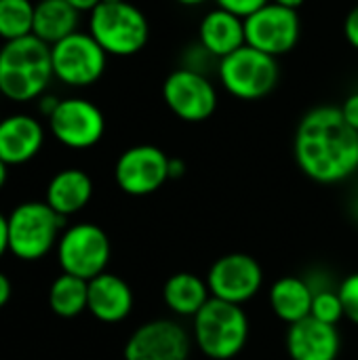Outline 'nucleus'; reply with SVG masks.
I'll return each instance as SVG.
<instances>
[{
	"instance_id": "423d86ee",
	"label": "nucleus",
	"mask_w": 358,
	"mask_h": 360,
	"mask_svg": "<svg viewBox=\"0 0 358 360\" xmlns=\"http://www.w3.org/2000/svg\"><path fill=\"white\" fill-rule=\"evenodd\" d=\"M219 80L224 89L243 101H257L270 95L279 82L276 57L249 44L219 59Z\"/></svg>"
},
{
	"instance_id": "c756f323",
	"label": "nucleus",
	"mask_w": 358,
	"mask_h": 360,
	"mask_svg": "<svg viewBox=\"0 0 358 360\" xmlns=\"http://www.w3.org/2000/svg\"><path fill=\"white\" fill-rule=\"evenodd\" d=\"M59 97H55V95H51V93H44L40 99H38V112L44 116V118H49L53 112H55V108L59 105Z\"/></svg>"
},
{
	"instance_id": "5701e85b",
	"label": "nucleus",
	"mask_w": 358,
	"mask_h": 360,
	"mask_svg": "<svg viewBox=\"0 0 358 360\" xmlns=\"http://www.w3.org/2000/svg\"><path fill=\"white\" fill-rule=\"evenodd\" d=\"M49 306L61 319H76L89 308V281L61 272L49 289Z\"/></svg>"
},
{
	"instance_id": "39448f33",
	"label": "nucleus",
	"mask_w": 358,
	"mask_h": 360,
	"mask_svg": "<svg viewBox=\"0 0 358 360\" xmlns=\"http://www.w3.org/2000/svg\"><path fill=\"white\" fill-rule=\"evenodd\" d=\"M63 219L44 200L17 205L8 215V251L23 262H38L57 247Z\"/></svg>"
},
{
	"instance_id": "f3484780",
	"label": "nucleus",
	"mask_w": 358,
	"mask_h": 360,
	"mask_svg": "<svg viewBox=\"0 0 358 360\" xmlns=\"http://www.w3.org/2000/svg\"><path fill=\"white\" fill-rule=\"evenodd\" d=\"M101 323H120L133 310V291L120 276L103 272L89 281V308Z\"/></svg>"
},
{
	"instance_id": "4be33fe9",
	"label": "nucleus",
	"mask_w": 358,
	"mask_h": 360,
	"mask_svg": "<svg viewBox=\"0 0 358 360\" xmlns=\"http://www.w3.org/2000/svg\"><path fill=\"white\" fill-rule=\"evenodd\" d=\"M162 300L173 314L194 319L211 300V291L207 287V281H203L200 276L192 272H177L167 278L162 287Z\"/></svg>"
},
{
	"instance_id": "aec40b11",
	"label": "nucleus",
	"mask_w": 358,
	"mask_h": 360,
	"mask_svg": "<svg viewBox=\"0 0 358 360\" xmlns=\"http://www.w3.org/2000/svg\"><path fill=\"white\" fill-rule=\"evenodd\" d=\"M314 291L306 278L300 276H283L270 289V306L272 312L287 325L300 323L310 316Z\"/></svg>"
},
{
	"instance_id": "4c0bfd02",
	"label": "nucleus",
	"mask_w": 358,
	"mask_h": 360,
	"mask_svg": "<svg viewBox=\"0 0 358 360\" xmlns=\"http://www.w3.org/2000/svg\"><path fill=\"white\" fill-rule=\"evenodd\" d=\"M175 2H179V4H184V6H198V4H203V2H207V0H175Z\"/></svg>"
},
{
	"instance_id": "393cba45",
	"label": "nucleus",
	"mask_w": 358,
	"mask_h": 360,
	"mask_svg": "<svg viewBox=\"0 0 358 360\" xmlns=\"http://www.w3.org/2000/svg\"><path fill=\"white\" fill-rule=\"evenodd\" d=\"M310 316L317 321H323L327 325H335L344 319V306L340 300V293L335 289H323L314 293Z\"/></svg>"
},
{
	"instance_id": "b1692460",
	"label": "nucleus",
	"mask_w": 358,
	"mask_h": 360,
	"mask_svg": "<svg viewBox=\"0 0 358 360\" xmlns=\"http://www.w3.org/2000/svg\"><path fill=\"white\" fill-rule=\"evenodd\" d=\"M34 8L36 2L32 0H0V38L8 42L30 36L34 27Z\"/></svg>"
},
{
	"instance_id": "a211bd4d",
	"label": "nucleus",
	"mask_w": 358,
	"mask_h": 360,
	"mask_svg": "<svg viewBox=\"0 0 358 360\" xmlns=\"http://www.w3.org/2000/svg\"><path fill=\"white\" fill-rule=\"evenodd\" d=\"M198 40L211 57L224 59L247 44L245 19L224 8H213L203 17L198 25Z\"/></svg>"
},
{
	"instance_id": "0eeeda50",
	"label": "nucleus",
	"mask_w": 358,
	"mask_h": 360,
	"mask_svg": "<svg viewBox=\"0 0 358 360\" xmlns=\"http://www.w3.org/2000/svg\"><path fill=\"white\" fill-rule=\"evenodd\" d=\"M112 255L108 234L89 221L70 226L61 232L57 243V262L61 272L91 281L106 272Z\"/></svg>"
},
{
	"instance_id": "dca6fc26",
	"label": "nucleus",
	"mask_w": 358,
	"mask_h": 360,
	"mask_svg": "<svg viewBox=\"0 0 358 360\" xmlns=\"http://www.w3.org/2000/svg\"><path fill=\"white\" fill-rule=\"evenodd\" d=\"M44 146V127L27 114L0 118V158L8 167H19L38 156Z\"/></svg>"
},
{
	"instance_id": "ddd939ff",
	"label": "nucleus",
	"mask_w": 358,
	"mask_h": 360,
	"mask_svg": "<svg viewBox=\"0 0 358 360\" xmlns=\"http://www.w3.org/2000/svg\"><path fill=\"white\" fill-rule=\"evenodd\" d=\"M114 179L129 196H150L169 181V156L150 143L133 146L118 156Z\"/></svg>"
},
{
	"instance_id": "7ed1b4c3",
	"label": "nucleus",
	"mask_w": 358,
	"mask_h": 360,
	"mask_svg": "<svg viewBox=\"0 0 358 360\" xmlns=\"http://www.w3.org/2000/svg\"><path fill=\"white\" fill-rule=\"evenodd\" d=\"M249 340V319L243 306L211 297L192 319V342L211 360L238 356Z\"/></svg>"
},
{
	"instance_id": "f704fd0d",
	"label": "nucleus",
	"mask_w": 358,
	"mask_h": 360,
	"mask_svg": "<svg viewBox=\"0 0 358 360\" xmlns=\"http://www.w3.org/2000/svg\"><path fill=\"white\" fill-rule=\"evenodd\" d=\"M348 209H350V215H352V219L358 221V188L354 190V194L350 196V205H348Z\"/></svg>"
},
{
	"instance_id": "2f4dec72",
	"label": "nucleus",
	"mask_w": 358,
	"mask_h": 360,
	"mask_svg": "<svg viewBox=\"0 0 358 360\" xmlns=\"http://www.w3.org/2000/svg\"><path fill=\"white\" fill-rule=\"evenodd\" d=\"M186 175V162L181 158H169V179H181Z\"/></svg>"
},
{
	"instance_id": "7c9ffc66",
	"label": "nucleus",
	"mask_w": 358,
	"mask_h": 360,
	"mask_svg": "<svg viewBox=\"0 0 358 360\" xmlns=\"http://www.w3.org/2000/svg\"><path fill=\"white\" fill-rule=\"evenodd\" d=\"M11 293H13V285L8 281V276L4 272H0V310L8 304Z\"/></svg>"
},
{
	"instance_id": "9d476101",
	"label": "nucleus",
	"mask_w": 358,
	"mask_h": 360,
	"mask_svg": "<svg viewBox=\"0 0 358 360\" xmlns=\"http://www.w3.org/2000/svg\"><path fill=\"white\" fill-rule=\"evenodd\" d=\"M51 135L70 150H89L106 133L103 112L89 99L65 97L46 118Z\"/></svg>"
},
{
	"instance_id": "2eb2a0df",
	"label": "nucleus",
	"mask_w": 358,
	"mask_h": 360,
	"mask_svg": "<svg viewBox=\"0 0 358 360\" xmlns=\"http://www.w3.org/2000/svg\"><path fill=\"white\" fill-rule=\"evenodd\" d=\"M285 344L291 360H338L342 350L338 327L312 316L289 325Z\"/></svg>"
},
{
	"instance_id": "c85d7f7f",
	"label": "nucleus",
	"mask_w": 358,
	"mask_h": 360,
	"mask_svg": "<svg viewBox=\"0 0 358 360\" xmlns=\"http://www.w3.org/2000/svg\"><path fill=\"white\" fill-rule=\"evenodd\" d=\"M340 110H342L346 122H348L352 129H357L358 131V91L350 93V95L344 99V103L340 105Z\"/></svg>"
},
{
	"instance_id": "f8f14e48",
	"label": "nucleus",
	"mask_w": 358,
	"mask_h": 360,
	"mask_svg": "<svg viewBox=\"0 0 358 360\" xmlns=\"http://www.w3.org/2000/svg\"><path fill=\"white\" fill-rule=\"evenodd\" d=\"M205 281L211 297L243 306L260 293L264 272L255 257L247 253H228L213 262Z\"/></svg>"
},
{
	"instance_id": "1a4fd4ad",
	"label": "nucleus",
	"mask_w": 358,
	"mask_h": 360,
	"mask_svg": "<svg viewBox=\"0 0 358 360\" xmlns=\"http://www.w3.org/2000/svg\"><path fill=\"white\" fill-rule=\"evenodd\" d=\"M167 108L184 122H203L217 110V91L213 82L192 68L173 70L162 82Z\"/></svg>"
},
{
	"instance_id": "20e7f679",
	"label": "nucleus",
	"mask_w": 358,
	"mask_h": 360,
	"mask_svg": "<svg viewBox=\"0 0 358 360\" xmlns=\"http://www.w3.org/2000/svg\"><path fill=\"white\" fill-rule=\"evenodd\" d=\"M89 34L112 57L137 55L150 38L146 15L131 2H99L89 13Z\"/></svg>"
},
{
	"instance_id": "cd10ccee",
	"label": "nucleus",
	"mask_w": 358,
	"mask_h": 360,
	"mask_svg": "<svg viewBox=\"0 0 358 360\" xmlns=\"http://www.w3.org/2000/svg\"><path fill=\"white\" fill-rule=\"evenodd\" d=\"M344 36L348 44L358 51V4L354 8H350V13L344 19Z\"/></svg>"
},
{
	"instance_id": "a878e982",
	"label": "nucleus",
	"mask_w": 358,
	"mask_h": 360,
	"mask_svg": "<svg viewBox=\"0 0 358 360\" xmlns=\"http://www.w3.org/2000/svg\"><path fill=\"white\" fill-rule=\"evenodd\" d=\"M342 306H344V316L358 325V272L346 276L338 289Z\"/></svg>"
},
{
	"instance_id": "412c9836",
	"label": "nucleus",
	"mask_w": 358,
	"mask_h": 360,
	"mask_svg": "<svg viewBox=\"0 0 358 360\" xmlns=\"http://www.w3.org/2000/svg\"><path fill=\"white\" fill-rule=\"evenodd\" d=\"M80 11H76L65 0H38L34 8L32 34L53 46L55 42L78 32Z\"/></svg>"
},
{
	"instance_id": "f257e3e1",
	"label": "nucleus",
	"mask_w": 358,
	"mask_h": 360,
	"mask_svg": "<svg viewBox=\"0 0 358 360\" xmlns=\"http://www.w3.org/2000/svg\"><path fill=\"white\" fill-rule=\"evenodd\" d=\"M293 154L302 173L312 181L342 184L358 171V131L346 122L340 108H312L295 129Z\"/></svg>"
},
{
	"instance_id": "4468645a",
	"label": "nucleus",
	"mask_w": 358,
	"mask_h": 360,
	"mask_svg": "<svg viewBox=\"0 0 358 360\" xmlns=\"http://www.w3.org/2000/svg\"><path fill=\"white\" fill-rule=\"evenodd\" d=\"M190 333L171 319L148 321L137 327L124 344V360H188L192 352Z\"/></svg>"
},
{
	"instance_id": "bb28decb",
	"label": "nucleus",
	"mask_w": 358,
	"mask_h": 360,
	"mask_svg": "<svg viewBox=\"0 0 358 360\" xmlns=\"http://www.w3.org/2000/svg\"><path fill=\"white\" fill-rule=\"evenodd\" d=\"M270 0H215L217 8H224L241 19H247L249 15H253L255 11H260L262 6H266Z\"/></svg>"
},
{
	"instance_id": "72a5a7b5",
	"label": "nucleus",
	"mask_w": 358,
	"mask_h": 360,
	"mask_svg": "<svg viewBox=\"0 0 358 360\" xmlns=\"http://www.w3.org/2000/svg\"><path fill=\"white\" fill-rule=\"evenodd\" d=\"M68 4H72L76 11H80V13H91L101 0H65Z\"/></svg>"
},
{
	"instance_id": "f03ea898",
	"label": "nucleus",
	"mask_w": 358,
	"mask_h": 360,
	"mask_svg": "<svg viewBox=\"0 0 358 360\" xmlns=\"http://www.w3.org/2000/svg\"><path fill=\"white\" fill-rule=\"evenodd\" d=\"M51 46L34 34L0 46V95L15 103L38 101L51 80Z\"/></svg>"
},
{
	"instance_id": "9b49d317",
	"label": "nucleus",
	"mask_w": 358,
	"mask_h": 360,
	"mask_svg": "<svg viewBox=\"0 0 358 360\" xmlns=\"http://www.w3.org/2000/svg\"><path fill=\"white\" fill-rule=\"evenodd\" d=\"M302 23L295 8L268 2L245 19V40L249 46L272 57L285 55L295 49Z\"/></svg>"
},
{
	"instance_id": "6e6552de",
	"label": "nucleus",
	"mask_w": 358,
	"mask_h": 360,
	"mask_svg": "<svg viewBox=\"0 0 358 360\" xmlns=\"http://www.w3.org/2000/svg\"><path fill=\"white\" fill-rule=\"evenodd\" d=\"M53 74L59 82L74 89L95 84L108 65V53L89 32H74L51 46Z\"/></svg>"
},
{
	"instance_id": "c9c22d12",
	"label": "nucleus",
	"mask_w": 358,
	"mask_h": 360,
	"mask_svg": "<svg viewBox=\"0 0 358 360\" xmlns=\"http://www.w3.org/2000/svg\"><path fill=\"white\" fill-rule=\"evenodd\" d=\"M270 2H274V4H281V6H287V8H300L306 0H270Z\"/></svg>"
},
{
	"instance_id": "58836bf2",
	"label": "nucleus",
	"mask_w": 358,
	"mask_h": 360,
	"mask_svg": "<svg viewBox=\"0 0 358 360\" xmlns=\"http://www.w3.org/2000/svg\"><path fill=\"white\" fill-rule=\"evenodd\" d=\"M101 2H122V0H101Z\"/></svg>"
},
{
	"instance_id": "e433bc0d",
	"label": "nucleus",
	"mask_w": 358,
	"mask_h": 360,
	"mask_svg": "<svg viewBox=\"0 0 358 360\" xmlns=\"http://www.w3.org/2000/svg\"><path fill=\"white\" fill-rule=\"evenodd\" d=\"M6 179H8V165L0 158V190L4 188Z\"/></svg>"
},
{
	"instance_id": "473e14b6",
	"label": "nucleus",
	"mask_w": 358,
	"mask_h": 360,
	"mask_svg": "<svg viewBox=\"0 0 358 360\" xmlns=\"http://www.w3.org/2000/svg\"><path fill=\"white\" fill-rule=\"evenodd\" d=\"M8 251V221L6 215L0 213V257Z\"/></svg>"
},
{
	"instance_id": "6ab92c4d",
	"label": "nucleus",
	"mask_w": 358,
	"mask_h": 360,
	"mask_svg": "<svg viewBox=\"0 0 358 360\" xmlns=\"http://www.w3.org/2000/svg\"><path fill=\"white\" fill-rule=\"evenodd\" d=\"M93 196V181L82 169H63L55 173L46 186L44 202L61 217L82 211Z\"/></svg>"
}]
</instances>
